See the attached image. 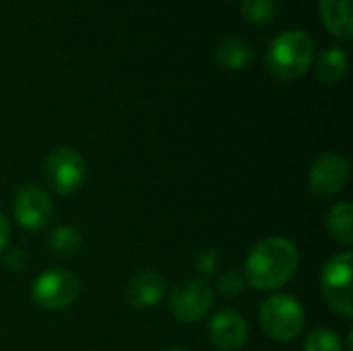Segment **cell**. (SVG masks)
<instances>
[{"instance_id": "5", "label": "cell", "mask_w": 353, "mask_h": 351, "mask_svg": "<svg viewBox=\"0 0 353 351\" xmlns=\"http://www.w3.org/2000/svg\"><path fill=\"white\" fill-rule=\"evenodd\" d=\"M43 176L48 186L56 194H72L87 180V163L79 151L70 147H60L48 155Z\"/></svg>"}, {"instance_id": "7", "label": "cell", "mask_w": 353, "mask_h": 351, "mask_svg": "<svg viewBox=\"0 0 353 351\" xmlns=\"http://www.w3.org/2000/svg\"><path fill=\"white\" fill-rule=\"evenodd\" d=\"M14 219L21 228L29 232H39L52 223L54 217V203L46 190L35 184L21 186L12 199Z\"/></svg>"}, {"instance_id": "1", "label": "cell", "mask_w": 353, "mask_h": 351, "mask_svg": "<svg viewBox=\"0 0 353 351\" xmlns=\"http://www.w3.org/2000/svg\"><path fill=\"white\" fill-rule=\"evenodd\" d=\"M300 254L294 242L273 236L261 240L248 254L244 265L246 283L259 292L283 288L298 271Z\"/></svg>"}, {"instance_id": "14", "label": "cell", "mask_w": 353, "mask_h": 351, "mask_svg": "<svg viewBox=\"0 0 353 351\" xmlns=\"http://www.w3.org/2000/svg\"><path fill=\"white\" fill-rule=\"evenodd\" d=\"M215 60L221 66L230 68V70H240V68H244V66L250 64V60H252V48L244 39L230 37V39H223L217 46Z\"/></svg>"}, {"instance_id": "13", "label": "cell", "mask_w": 353, "mask_h": 351, "mask_svg": "<svg viewBox=\"0 0 353 351\" xmlns=\"http://www.w3.org/2000/svg\"><path fill=\"white\" fill-rule=\"evenodd\" d=\"M327 230L331 238L343 246H350L353 242V205L350 201L335 205L327 213Z\"/></svg>"}, {"instance_id": "8", "label": "cell", "mask_w": 353, "mask_h": 351, "mask_svg": "<svg viewBox=\"0 0 353 351\" xmlns=\"http://www.w3.org/2000/svg\"><path fill=\"white\" fill-rule=\"evenodd\" d=\"M215 296L203 281L178 283L170 298V310L180 323H199L211 312Z\"/></svg>"}, {"instance_id": "2", "label": "cell", "mask_w": 353, "mask_h": 351, "mask_svg": "<svg viewBox=\"0 0 353 351\" xmlns=\"http://www.w3.org/2000/svg\"><path fill=\"white\" fill-rule=\"evenodd\" d=\"M314 52V41L304 31H283L267 50V68L281 81H296L308 72Z\"/></svg>"}, {"instance_id": "21", "label": "cell", "mask_w": 353, "mask_h": 351, "mask_svg": "<svg viewBox=\"0 0 353 351\" xmlns=\"http://www.w3.org/2000/svg\"><path fill=\"white\" fill-rule=\"evenodd\" d=\"M4 263H6V267H10L12 271H21V269H25V265H27V254H25L23 250H19V248H10V250L4 254Z\"/></svg>"}, {"instance_id": "12", "label": "cell", "mask_w": 353, "mask_h": 351, "mask_svg": "<svg viewBox=\"0 0 353 351\" xmlns=\"http://www.w3.org/2000/svg\"><path fill=\"white\" fill-rule=\"evenodd\" d=\"M323 23L327 31L339 39H350L353 35L352 0H321L319 2Z\"/></svg>"}, {"instance_id": "19", "label": "cell", "mask_w": 353, "mask_h": 351, "mask_svg": "<svg viewBox=\"0 0 353 351\" xmlns=\"http://www.w3.org/2000/svg\"><path fill=\"white\" fill-rule=\"evenodd\" d=\"M217 288L225 296H238L244 290V277L238 271H234V269L225 271V273H221V277L217 281Z\"/></svg>"}, {"instance_id": "11", "label": "cell", "mask_w": 353, "mask_h": 351, "mask_svg": "<svg viewBox=\"0 0 353 351\" xmlns=\"http://www.w3.org/2000/svg\"><path fill=\"white\" fill-rule=\"evenodd\" d=\"M165 294V281L157 271H141L137 273L126 288V302L137 308H151L161 302Z\"/></svg>"}, {"instance_id": "9", "label": "cell", "mask_w": 353, "mask_h": 351, "mask_svg": "<svg viewBox=\"0 0 353 351\" xmlns=\"http://www.w3.org/2000/svg\"><path fill=\"white\" fill-rule=\"evenodd\" d=\"M350 161L337 153L321 155L308 172V186L316 197H335L350 182Z\"/></svg>"}, {"instance_id": "20", "label": "cell", "mask_w": 353, "mask_h": 351, "mask_svg": "<svg viewBox=\"0 0 353 351\" xmlns=\"http://www.w3.org/2000/svg\"><path fill=\"white\" fill-rule=\"evenodd\" d=\"M217 267V252L215 250H205L196 259V271L203 275H211Z\"/></svg>"}, {"instance_id": "16", "label": "cell", "mask_w": 353, "mask_h": 351, "mask_svg": "<svg viewBox=\"0 0 353 351\" xmlns=\"http://www.w3.org/2000/svg\"><path fill=\"white\" fill-rule=\"evenodd\" d=\"M50 252L58 254V257H74L81 248H83V236L77 228H70V225H60L56 230H52L48 234V240H46Z\"/></svg>"}, {"instance_id": "4", "label": "cell", "mask_w": 353, "mask_h": 351, "mask_svg": "<svg viewBox=\"0 0 353 351\" xmlns=\"http://www.w3.org/2000/svg\"><path fill=\"white\" fill-rule=\"evenodd\" d=\"M352 265L353 254L350 250H345L329 259L321 273V288H323L327 304L345 319H350L353 314Z\"/></svg>"}, {"instance_id": "6", "label": "cell", "mask_w": 353, "mask_h": 351, "mask_svg": "<svg viewBox=\"0 0 353 351\" xmlns=\"http://www.w3.org/2000/svg\"><path fill=\"white\" fill-rule=\"evenodd\" d=\"M81 294L79 279L68 271H46L31 288V298L43 310H66Z\"/></svg>"}, {"instance_id": "17", "label": "cell", "mask_w": 353, "mask_h": 351, "mask_svg": "<svg viewBox=\"0 0 353 351\" xmlns=\"http://www.w3.org/2000/svg\"><path fill=\"white\" fill-rule=\"evenodd\" d=\"M242 14L252 25H267L277 17V0H242Z\"/></svg>"}, {"instance_id": "3", "label": "cell", "mask_w": 353, "mask_h": 351, "mask_svg": "<svg viewBox=\"0 0 353 351\" xmlns=\"http://www.w3.org/2000/svg\"><path fill=\"white\" fill-rule=\"evenodd\" d=\"M304 308L294 296H271L261 306V325L277 341H292L304 329Z\"/></svg>"}, {"instance_id": "22", "label": "cell", "mask_w": 353, "mask_h": 351, "mask_svg": "<svg viewBox=\"0 0 353 351\" xmlns=\"http://www.w3.org/2000/svg\"><path fill=\"white\" fill-rule=\"evenodd\" d=\"M8 236H10V225H8L4 213L0 211V250L8 244Z\"/></svg>"}, {"instance_id": "23", "label": "cell", "mask_w": 353, "mask_h": 351, "mask_svg": "<svg viewBox=\"0 0 353 351\" xmlns=\"http://www.w3.org/2000/svg\"><path fill=\"white\" fill-rule=\"evenodd\" d=\"M168 351H186V350H184V348H170Z\"/></svg>"}, {"instance_id": "15", "label": "cell", "mask_w": 353, "mask_h": 351, "mask_svg": "<svg viewBox=\"0 0 353 351\" xmlns=\"http://www.w3.org/2000/svg\"><path fill=\"white\" fill-rule=\"evenodd\" d=\"M316 74L321 81L333 85L347 74V54L341 48L325 50L316 60Z\"/></svg>"}, {"instance_id": "18", "label": "cell", "mask_w": 353, "mask_h": 351, "mask_svg": "<svg viewBox=\"0 0 353 351\" xmlns=\"http://www.w3.org/2000/svg\"><path fill=\"white\" fill-rule=\"evenodd\" d=\"M304 351H343V343H341V337L335 331L316 329L306 337Z\"/></svg>"}, {"instance_id": "10", "label": "cell", "mask_w": 353, "mask_h": 351, "mask_svg": "<svg viewBox=\"0 0 353 351\" xmlns=\"http://www.w3.org/2000/svg\"><path fill=\"white\" fill-rule=\"evenodd\" d=\"M209 337L221 351H240L248 341V325L236 310H219L209 323Z\"/></svg>"}]
</instances>
